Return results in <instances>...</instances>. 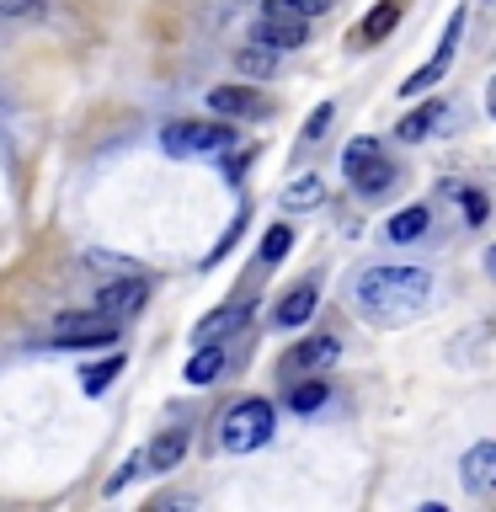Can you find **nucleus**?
Masks as SVG:
<instances>
[{
    "label": "nucleus",
    "instance_id": "nucleus-1",
    "mask_svg": "<svg viewBox=\"0 0 496 512\" xmlns=\"http://www.w3.org/2000/svg\"><path fill=\"white\" fill-rule=\"evenodd\" d=\"M352 299H358L363 320H374V326H406V320L427 310L432 278L422 267H368L352 283Z\"/></svg>",
    "mask_w": 496,
    "mask_h": 512
},
{
    "label": "nucleus",
    "instance_id": "nucleus-2",
    "mask_svg": "<svg viewBox=\"0 0 496 512\" xmlns=\"http://www.w3.org/2000/svg\"><path fill=\"white\" fill-rule=\"evenodd\" d=\"M272 427H278V411H272V400L251 395V400H235V406L224 411L219 443L230 448V454H256V448L272 438Z\"/></svg>",
    "mask_w": 496,
    "mask_h": 512
},
{
    "label": "nucleus",
    "instance_id": "nucleus-3",
    "mask_svg": "<svg viewBox=\"0 0 496 512\" xmlns=\"http://www.w3.org/2000/svg\"><path fill=\"white\" fill-rule=\"evenodd\" d=\"M118 326L123 320H112L107 310H64V315H54L48 336H54V347H112L118 342Z\"/></svg>",
    "mask_w": 496,
    "mask_h": 512
},
{
    "label": "nucleus",
    "instance_id": "nucleus-4",
    "mask_svg": "<svg viewBox=\"0 0 496 512\" xmlns=\"http://www.w3.org/2000/svg\"><path fill=\"white\" fill-rule=\"evenodd\" d=\"M235 144L230 123H171L160 134V150L166 155H224Z\"/></svg>",
    "mask_w": 496,
    "mask_h": 512
},
{
    "label": "nucleus",
    "instance_id": "nucleus-5",
    "mask_svg": "<svg viewBox=\"0 0 496 512\" xmlns=\"http://www.w3.org/2000/svg\"><path fill=\"white\" fill-rule=\"evenodd\" d=\"M459 32H464V11H454V16H448V27H443V43H438V54H432V59H427L422 70H416V75H411V80H406V86H400V91H406V96H422L427 86H438V80L448 75V64H454Z\"/></svg>",
    "mask_w": 496,
    "mask_h": 512
},
{
    "label": "nucleus",
    "instance_id": "nucleus-6",
    "mask_svg": "<svg viewBox=\"0 0 496 512\" xmlns=\"http://www.w3.org/2000/svg\"><path fill=\"white\" fill-rule=\"evenodd\" d=\"M144 304H150V283H144L139 272H134V278L123 272V278H112L102 294H96V310H107L112 320H134Z\"/></svg>",
    "mask_w": 496,
    "mask_h": 512
},
{
    "label": "nucleus",
    "instance_id": "nucleus-7",
    "mask_svg": "<svg viewBox=\"0 0 496 512\" xmlns=\"http://www.w3.org/2000/svg\"><path fill=\"white\" fill-rule=\"evenodd\" d=\"M262 43L288 54V48H304L310 43V22L304 16H283V11H262Z\"/></svg>",
    "mask_w": 496,
    "mask_h": 512
},
{
    "label": "nucleus",
    "instance_id": "nucleus-8",
    "mask_svg": "<svg viewBox=\"0 0 496 512\" xmlns=\"http://www.w3.org/2000/svg\"><path fill=\"white\" fill-rule=\"evenodd\" d=\"M336 358H342V342H336V336H310V342H299L288 352L283 368L288 374H315V368H331Z\"/></svg>",
    "mask_w": 496,
    "mask_h": 512
},
{
    "label": "nucleus",
    "instance_id": "nucleus-9",
    "mask_svg": "<svg viewBox=\"0 0 496 512\" xmlns=\"http://www.w3.org/2000/svg\"><path fill=\"white\" fill-rule=\"evenodd\" d=\"M182 454H187V432H182V427L160 432V438H155L150 448H139L144 475H166V470H176V464H182Z\"/></svg>",
    "mask_w": 496,
    "mask_h": 512
},
{
    "label": "nucleus",
    "instance_id": "nucleus-10",
    "mask_svg": "<svg viewBox=\"0 0 496 512\" xmlns=\"http://www.w3.org/2000/svg\"><path fill=\"white\" fill-rule=\"evenodd\" d=\"M459 470H464V491H496V443H475Z\"/></svg>",
    "mask_w": 496,
    "mask_h": 512
},
{
    "label": "nucleus",
    "instance_id": "nucleus-11",
    "mask_svg": "<svg viewBox=\"0 0 496 512\" xmlns=\"http://www.w3.org/2000/svg\"><path fill=\"white\" fill-rule=\"evenodd\" d=\"M246 315H251V304H224V310L203 315V320H198V331H192V336H198V342H224L230 331H240V326H246Z\"/></svg>",
    "mask_w": 496,
    "mask_h": 512
},
{
    "label": "nucleus",
    "instance_id": "nucleus-12",
    "mask_svg": "<svg viewBox=\"0 0 496 512\" xmlns=\"http://www.w3.org/2000/svg\"><path fill=\"white\" fill-rule=\"evenodd\" d=\"M310 315H315V283H299L294 294H288L278 310H272V326H278V331H294V326H304Z\"/></svg>",
    "mask_w": 496,
    "mask_h": 512
},
{
    "label": "nucleus",
    "instance_id": "nucleus-13",
    "mask_svg": "<svg viewBox=\"0 0 496 512\" xmlns=\"http://www.w3.org/2000/svg\"><path fill=\"white\" fill-rule=\"evenodd\" d=\"M443 118H448V107H443V102H427V107H416V112H406V118L395 123V139L416 144V139L438 134V123H443Z\"/></svg>",
    "mask_w": 496,
    "mask_h": 512
},
{
    "label": "nucleus",
    "instance_id": "nucleus-14",
    "mask_svg": "<svg viewBox=\"0 0 496 512\" xmlns=\"http://www.w3.org/2000/svg\"><path fill=\"white\" fill-rule=\"evenodd\" d=\"M208 107H214L219 118H251L262 102H256L251 86H214V91H208Z\"/></svg>",
    "mask_w": 496,
    "mask_h": 512
},
{
    "label": "nucleus",
    "instance_id": "nucleus-15",
    "mask_svg": "<svg viewBox=\"0 0 496 512\" xmlns=\"http://www.w3.org/2000/svg\"><path fill=\"white\" fill-rule=\"evenodd\" d=\"M187 384H214L219 374H224V347L219 342H198V352L187 358Z\"/></svg>",
    "mask_w": 496,
    "mask_h": 512
},
{
    "label": "nucleus",
    "instance_id": "nucleus-16",
    "mask_svg": "<svg viewBox=\"0 0 496 512\" xmlns=\"http://www.w3.org/2000/svg\"><path fill=\"white\" fill-rule=\"evenodd\" d=\"M235 70L246 80H272V75H278V48H267V43L235 48Z\"/></svg>",
    "mask_w": 496,
    "mask_h": 512
},
{
    "label": "nucleus",
    "instance_id": "nucleus-17",
    "mask_svg": "<svg viewBox=\"0 0 496 512\" xmlns=\"http://www.w3.org/2000/svg\"><path fill=\"white\" fill-rule=\"evenodd\" d=\"M400 11H406V0H384V6H374V11L363 16V32H358V38H363V43H379V38H390V32H395V22H400Z\"/></svg>",
    "mask_w": 496,
    "mask_h": 512
},
{
    "label": "nucleus",
    "instance_id": "nucleus-18",
    "mask_svg": "<svg viewBox=\"0 0 496 512\" xmlns=\"http://www.w3.org/2000/svg\"><path fill=\"white\" fill-rule=\"evenodd\" d=\"M427 219H432L427 208H422V203H411V208H400V214H395L390 224H384V235H390L395 246H406V240H416V235L427 230Z\"/></svg>",
    "mask_w": 496,
    "mask_h": 512
},
{
    "label": "nucleus",
    "instance_id": "nucleus-19",
    "mask_svg": "<svg viewBox=\"0 0 496 512\" xmlns=\"http://www.w3.org/2000/svg\"><path fill=\"white\" fill-rule=\"evenodd\" d=\"M352 187H358L363 192V198H384V192H390L395 187V166H390V160H374V166H363L358 176H352Z\"/></svg>",
    "mask_w": 496,
    "mask_h": 512
},
{
    "label": "nucleus",
    "instance_id": "nucleus-20",
    "mask_svg": "<svg viewBox=\"0 0 496 512\" xmlns=\"http://www.w3.org/2000/svg\"><path fill=\"white\" fill-rule=\"evenodd\" d=\"M118 374H123V352H107L102 363L80 368V390H86V395H102V390H107V384L118 379Z\"/></svg>",
    "mask_w": 496,
    "mask_h": 512
},
{
    "label": "nucleus",
    "instance_id": "nucleus-21",
    "mask_svg": "<svg viewBox=\"0 0 496 512\" xmlns=\"http://www.w3.org/2000/svg\"><path fill=\"white\" fill-rule=\"evenodd\" d=\"M379 155H384V144L363 134V139H352V144H347V150H342V171H347V176H358L363 166H374V160H379Z\"/></svg>",
    "mask_w": 496,
    "mask_h": 512
},
{
    "label": "nucleus",
    "instance_id": "nucleus-22",
    "mask_svg": "<svg viewBox=\"0 0 496 512\" xmlns=\"http://www.w3.org/2000/svg\"><path fill=\"white\" fill-rule=\"evenodd\" d=\"M326 395H331V384L310 379V384H294V390H288V406H294V411H320V406H326Z\"/></svg>",
    "mask_w": 496,
    "mask_h": 512
},
{
    "label": "nucleus",
    "instance_id": "nucleus-23",
    "mask_svg": "<svg viewBox=\"0 0 496 512\" xmlns=\"http://www.w3.org/2000/svg\"><path fill=\"white\" fill-rule=\"evenodd\" d=\"M288 246H294V230H288V224H272L262 235V262H283Z\"/></svg>",
    "mask_w": 496,
    "mask_h": 512
},
{
    "label": "nucleus",
    "instance_id": "nucleus-24",
    "mask_svg": "<svg viewBox=\"0 0 496 512\" xmlns=\"http://www.w3.org/2000/svg\"><path fill=\"white\" fill-rule=\"evenodd\" d=\"M283 203H288V208H310V203H320V182H315V176H299V182H288V187H283Z\"/></svg>",
    "mask_w": 496,
    "mask_h": 512
},
{
    "label": "nucleus",
    "instance_id": "nucleus-25",
    "mask_svg": "<svg viewBox=\"0 0 496 512\" xmlns=\"http://www.w3.org/2000/svg\"><path fill=\"white\" fill-rule=\"evenodd\" d=\"M459 208H464V224H486V219H491V198H486L480 187L459 192Z\"/></svg>",
    "mask_w": 496,
    "mask_h": 512
},
{
    "label": "nucleus",
    "instance_id": "nucleus-26",
    "mask_svg": "<svg viewBox=\"0 0 496 512\" xmlns=\"http://www.w3.org/2000/svg\"><path fill=\"white\" fill-rule=\"evenodd\" d=\"M134 475H144V459H139V454H128V459H123V470L107 480V496H118V491H123V486H128V480H134Z\"/></svg>",
    "mask_w": 496,
    "mask_h": 512
},
{
    "label": "nucleus",
    "instance_id": "nucleus-27",
    "mask_svg": "<svg viewBox=\"0 0 496 512\" xmlns=\"http://www.w3.org/2000/svg\"><path fill=\"white\" fill-rule=\"evenodd\" d=\"M331 112H336L331 102H320V107L310 112V123H304V139H310V144H315V139H320V134H326V128H331Z\"/></svg>",
    "mask_w": 496,
    "mask_h": 512
},
{
    "label": "nucleus",
    "instance_id": "nucleus-28",
    "mask_svg": "<svg viewBox=\"0 0 496 512\" xmlns=\"http://www.w3.org/2000/svg\"><path fill=\"white\" fill-rule=\"evenodd\" d=\"M0 11H6V16H38L43 0H0Z\"/></svg>",
    "mask_w": 496,
    "mask_h": 512
},
{
    "label": "nucleus",
    "instance_id": "nucleus-29",
    "mask_svg": "<svg viewBox=\"0 0 496 512\" xmlns=\"http://www.w3.org/2000/svg\"><path fill=\"white\" fill-rule=\"evenodd\" d=\"M299 16H320V11H331V0H294Z\"/></svg>",
    "mask_w": 496,
    "mask_h": 512
},
{
    "label": "nucleus",
    "instance_id": "nucleus-30",
    "mask_svg": "<svg viewBox=\"0 0 496 512\" xmlns=\"http://www.w3.org/2000/svg\"><path fill=\"white\" fill-rule=\"evenodd\" d=\"M246 166H251V155H235L230 166H224V176H230V182H240V171H246Z\"/></svg>",
    "mask_w": 496,
    "mask_h": 512
},
{
    "label": "nucleus",
    "instance_id": "nucleus-31",
    "mask_svg": "<svg viewBox=\"0 0 496 512\" xmlns=\"http://www.w3.org/2000/svg\"><path fill=\"white\" fill-rule=\"evenodd\" d=\"M486 107H491V118H496V75H491V86H486Z\"/></svg>",
    "mask_w": 496,
    "mask_h": 512
},
{
    "label": "nucleus",
    "instance_id": "nucleus-32",
    "mask_svg": "<svg viewBox=\"0 0 496 512\" xmlns=\"http://www.w3.org/2000/svg\"><path fill=\"white\" fill-rule=\"evenodd\" d=\"M486 272H491V278H496V246L486 251Z\"/></svg>",
    "mask_w": 496,
    "mask_h": 512
}]
</instances>
